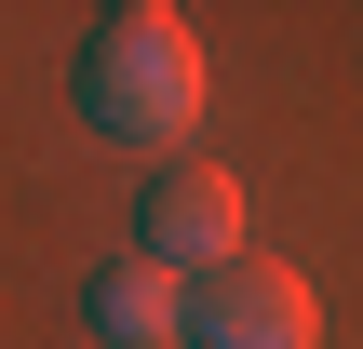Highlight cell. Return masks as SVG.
I'll use <instances>...</instances> for the list:
<instances>
[{"label": "cell", "instance_id": "obj_1", "mask_svg": "<svg viewBox=\"0 0 363 349\" xmlns=\"http://www.w3.org/2000/svg\"><path fill=\"white\" fill-rule=\"evenodd\" d=\"M67 94H81V121H94V135H121V148H175V135L202 121V40H189V13L121 0V13L81 40Z\"/></svg>", "mask_w": 363, "mask_h": 349}, {"label": "cell", "instance_id": "obj_3", "mask_svg": "<svg viewBox=\"0 0 363 349\" xmlns=\"http://www.w3.org/2000/svg\"><path fill=\"white\" fill-rule=\"evenodd\" d=\"M135 256H148V269H189V282H202V269H229V256H242V175H229V161H189V148H175V161H148Z\"/></svg>", "mask_w": 363, "mask_h": 349}, {"label": "cell", "instance_id": "obj_4", "mask_svg": "<svg viewBox=\"0 0 363 349\" xmlns=\"http://www.w3.org/2000/svg\"><path fill=\"white\" fill-rule=\"evenodd\" d=\"M175 309H189V282L148 269V256H108V269L81 282V323H94L108 349H175Z\"/></svg>", "mask_w": 363, "mask_h": 349}, {"label": "cell", "instance_id": "obj_2", "mask_svg": "<svg viewBox=\"0 0 363 349\" xmlns=\"http://www.w3.org/2000/svg\"><path fill=\"white\" fill-rule=\"evenodd\" d=\"M175 336L189 349H323V296H310L283 256H229V269L189 282Z\"/></svg>", "mask_w": 363, "mask_h": 349}]
</instances>
